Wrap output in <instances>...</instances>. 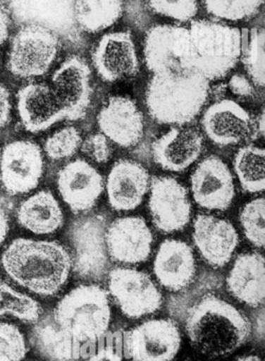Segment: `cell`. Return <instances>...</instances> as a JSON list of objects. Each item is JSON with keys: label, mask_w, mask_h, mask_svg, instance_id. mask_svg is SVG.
<instances>
[{"label": "cell", "mask_w": 265, "mask_h": 361, "mask_svg": "<svg viewBox=\"0 0 265 361\" xmlns=\"http://www.w3.org/2000/svg\"><path fill=\"white\" fill-rule=\"evenodd\" d=\"M1 264L6 275L25 290L52 297L69 279L72 257L57 242L20 238L4 250Z\"/></svg>", "instance_id": "6da1fadb"}, {"label": "cell", "mask_w": 265, "mask_h": 361, "mask_svg": "<svg viewBox=\"0 0 265 361\" xmlns=\"http://www.w3.org/2000/svg\"><path fill=\"white\" fill-rule=\"evenodd\" d=\"M185 330L197 351L209 357H224L245 345L252 326L236 307L215 295H207L190 307Z\"/></svg>", "instance_id": "7a4b0ae2"}, {"label": "cell", "mask_w": 265, "mask_h": 361, "mask_svg": "<svg viewBox=\"0 0 265 361\" xmlns=\"http://www.w3.org/2000/svg\"><path fill=\"white\" fill-rule=\"evenodd\" d=\"M211 82L195 72L154 74L146 90L150 116L164 125L184 126L202 111Z\"/></svg>", "instance_id": "3957f363"}, {"label": "cell", "mask_w": 265, "mask_h": 361, "mask_svg": "<svg viewBox=\"0 0 265 361\" xmlns=\"http://www.w3.org/2000/svg\"><path fill=\"white\" fill-rule=\"evenodd\" d=\"M187 27L192 40V71L209 82L226 78L240 61V30L211 19H194Z\"/></svg>", "instance_id": "277c9868"}, {"label": "cell", "mask_w": 265, "mask_h": 361, "mask_svg": "<svg viewBox=\"0 0 265 361\" xmlns=\"http://www.w3.org/2000/svg\"><path fill=\"white\" fill-rule=\"evenodd\" d=\"M53 319L76 343L95 341L109 329V293L97 284L78 286L57 303Z\"/></svg>", "instance_id": "5b68a950"}, {"label": "cell", "mask_w": 265, "mask_h": 361, "mask_svg": "<svg viewBox=\"0 0 265 361\" xmlns=\"http://www.w3.org/2000/svg\"><path fill=\"white\" fill-rule=\"evenodd\" d=\"M59 48L55 32L40 25H23L11 42L8 69L16 78H39L52 67Z\"/></svg>", "instance_id": "8992f818"}, {"label": "cell", "mask_w": 265, "mask_h": 361, "mask_svg": "<svg viewBox=\"0 0 265 361\" xmlns=\"http://www.w3.org/2000/svg\"><path fill=\"white\" fill-rule=\"evenodd\" d=\"M144 61L152 75L192 71V40L187 27L159 25L146 33Z\"/></svg>", "instance_id": "52a82bcc"}, {"label": "cell", "mask_w": 265, "mask_h": 361, "mask_svg": "<svg viewBox=\"0 0 265 361\" xmlns=\"http://www.w3.org/2000/svg\"><path fill=\"white\" fill-rule=\"evenodd\" d=\"M107 222L101 214L82 216L70 226L73 246L72 269L85 280H99L107 273L109 255L106 246Z\"/></svg>", "instance_id": "ba28073f"}, {"label": "cell", "mask_w": 265, "mask_h": 361, "mask_svg": "<svg viewBox=\"0 0 265 361\" xmlns=\"http://www.w3.org/2000/svg\"><path fill=\"white\" fill-rule=\"evenodd\" d=\"M109 294L126 317L140 319L162 307L160 288L148 274L129 267L112 269L108 277Z\"/></svg>", "instance_id": "9c48e42d"}, {"label": "cell", "mask_w": 265, "mask_h": 361, "mask_svg": "<svg viewBox=\"0 0 265 361\" xmlns=\"http://www.w3.org/2000/svg\"><path fill=\"white\" fill-rule=\"evenodd\" d=\"M55 99L65 120H82L92 99V72L86 59L71 55L65 59L52 76Z\"/></svg>", "instance_id": "30bf717a"}, {"label": "cell", "mask_w": 265, "mask_h": 361, "mask_svg": "<svg viewBox=\"0 0 265 361\" xmlns=\"http://www.w3.org/2000/svg\"><path fill=\"white\" fill-rule=\"evenodd\" d=\"M148 207L154 226L164 233L183 231L192 219L187 189L175 178L156 177L150 180Z\"/></svg>", "instance_id": "8fae6325"}, {"label": "cell", "mask_w": 265, "mask_h": 361, "mask_svg": "<svg viewBox=\"0 0 265 361\" xmlns=\"http://www.w3.org/2000/svg\"><path fill=\"white\" fill-rule=\"evenodd\" d=\"M44 173V158L37 144L15 141L4 146L0 157V180L11 195L35 189Z\"/></svg>", "instance_id": "7c38bea8"}, {"label": "cell", "mask_w": 265, "mask_h": 361, "mask_svg": "<svg viewBox=\"0 0 265 361\" xmlns=\"http://www.w3.org/2000/svg\"><path fill=\"white\" fill-rule=\"evenodd\" d=\"M91 61L104 82L130 80L140 72L137 44L128 31L110 32L101 36L92 49Z\"/></svg>", "instance_id": "4fadbf2b"}, {"label": "cell", "mask_w": 265, "mask_h": 361, "mask_svg": "<svg viewBox=\"0 0 265 361\" xmlns=\"http://www.w3.org/2000/svg\"><path fill=\"white\" fill-rule=\"evenodd\" d=\"M182 338L171 319H152L133 328L127 335L126 347L135 361H173L179 353Z\"/></svg>", "instance_id": "5bb4252c"}, {"label": "cell", "mask_w": 265, "mask_h": 361, "mask_svg": "<svg viewBox=\"0 0 265 361\" xmlns=\"http://www.w3.org/2000/svg\"><path fill=\"white\" fill-rule=\"evenodd\" d=\"M190 180L192 197L201 208L224 212L232 205L236 195L234 177L221 159L211 156L201 161Z\"/></svg>", "instance_id": "9a60e30c"}, {"label": "cell", "mask_w": 265, "mask_h": 361, "mask_svg": "<svg viewBox=\"0 0 265 361\" xmlns=\"http://www.w3.org/2000/svg\"><path fill=\"white\" fill-rule=\"evenodd\" d=\"M154 235L145 220L123 216L106 229V246L112 260L122 264H140L152 255Z\"/></svg>", "instance_id": "2e32d148"}, {"label": "cell", "mask_w": 265, "mask_h": 361, "mask_svg": "<svg viewBox=\"0 0 265 361\" xmlns=\"http://www.w3.org/2000/svg\"><path fill=\"white\" fill-rule=\"evenodd\" d=\"M101 133L123 148L137 145L144 135V116L130 97H109L97 116Z\"/></svg>", "instance_id": "e0dca14e"}, {"label": "cell", "mask_w": 265, "mask_h": 361, "mask_svg": "<svg viewBox=\"0 0 265 361\" xmlns=\"http://www.w3.org/2000/svg\"><path fill=\"white\" fill-rule=\"evenodd\" d=\"M192 239L203 260L217 269L232 260L239 244L234 225L211 214H200L195 219Z\"/></svg>", "instance_id": "ac0fdd59"}, {"label": "cell", "mask_w": 265, "mask_h": 361, "mask_svg": "<svg viewBox=\"0 0 265 361\" xmlns=\"http://www.w3.org/2000/svg\"><path fill=\"white\" fill-rule=\"evenodd\" d=\"M57 188L70 209L82 214L92 209L99 201L104 191V179L90 163L75 160L59 171Z\"/></svg>", "instance_id": "d6986e66"}, {"label": "cell", "mask_w": 265, "mask_h": 361, "mask_svg": "<svg viewBox=\"0 0 265 361\" xmlns=\"http://www.w3.org/2000/svg\"><path fill=\"white\" fill-rule=\"evenodd\" d=\"M203 131L216 145L230 146L249 139L254 128L249 112L232 99H220L209 106L202 121Z\"/></svg>", "instance_id": "ffe728a7"}, {"label": "cell", "mask_w": 265, "mask_h": 361, "mask_svg": "<svg viewBox=\"0 0 265 361\" xmlns=\"http://www.w3.org/2000/svg\"><path fill=\"white\" fill-rule=\"evenodd\" d=\"M150 176L140 163L120 160L112 166L107 183L108 202L116 212H130L139 207L149 191Z\"/></svg>", "instance_id": "44dd1931"}, {"label": "cell", "mask_w": 265, "mask_h": 361, "mask_svg": "<svg viewBox=\"0 0 265 361\" xmlns=\"http://www.w3.org/2000/svg\"><path fill=\"white\" fill-rule=\"evenodd\" d=\"M203 135L194 128L173 127L152 144L154 162L171 173H182L200 158Z\"/></svg>", "instance_id": "7402d4cb"}, {"label": "cell", "mask_w": 265, "mask_h": 361, "mask_svg": "<svg viewBox=\"0 0 265 361\" xmlns=\"http://www.w3.org/2000/svg\"><path fill=\"white\" fill-rule=\"evenodd\" d=\"M154 273L159 283L166 290H185L196 275L194 250L181 240H165L154 258Z\"/></svg>", "instance_id": "603a6c76"}, {"label": "cell", "mask_w": 265, "mask_h": 361, "mask_svg": "<svg viewBox=\"0 0 265 361\" xmlns=\"http://www.w3.org/2000/svg\"><path fill=\"white\" fill-rule=\"evenodd\" d=\"M17 109L25 130L39 133L65 120L52 88L42 82L25 85L17 94Z\"/></svg>", "instance_id": "cb8c5ba5"}, {"label": "cell", "mask_w": 265, "mask_h": 361, "mask_svg": "<svg viewBox=\"0 0 265 361\" xmlns=\"http://www.w3.org/2000/svg\"><path fill=\"white\" fill-rule=\"evenodd\" d=\"M15 18L23 25H36L68 35L75 27L74 0H8Z\"/></svg>", "instance_id": "d4e9b609"}, {"label": "cell", "mask_w": 265, "mask_h": 361, "mask_svg": "<svg viewBox=\"0 0 265 361\" xmlns=\"http://www.w3.org/2000/svg\"><path fill=\"white\" fill-rule=\"evenodd\" d=\"M228 292L251 307L264 305L265 296L264 258L260 252L240 255L226 279Z\"/></svg>", "instance_id": "484cf974"}, {"label": "cell", "mask_w": 265, "mask_h": 361, "mask_svg": "<svg viewBox=\"0 0 265 361\" xmlns=\"http://www.w3.org/2000/svg\"><path fill=\"white\" fill-rule=\"evenodd\" d=\"M17 220L23 228L35 235H51L63 224V214L54 195L42 190L19 205Z\"/></svg>", "instance_id": "4316f807"}, {"label": "cell", "mask_w": 265, "mask_h": 361, "mask_svg": "<svg viewBox=\"0 0 265 361\" xmlns=\"http://www.w3.org/2000/svg\"><path fill=\"white\" fill-rule=\"evenodd\" d=\"M124 0H74V21L82 31L97 34L118 23Z\"/></svg>", "instance_id": "83f0119b"}, {"label": "cell", "mask_w": 265, "mask_h": 361, "mask_svg": "<svg viewBox=\"0 0 265 361\" xmlns=\"http://www.w3.org/2000/svg\"><path fill=\"white\" fill-rule=\"evenodd\" d=\"M37 351L49 361H75L78 345L66 334L54 319L42 320L33 331L32 337Z\"/></svg>", "instance_id": "f1b7e54d"}, {"label": "cell", "mask_w": 265, "mask_h": 361, "mask_svg": "<svg viewBox=\"0 0 265 361\" xmlns=\"http://www.w3.org/2000/svg\"><path fill=\"white\" fill-rule=\"evenodd\" d=\"M264 150L255 145H247L237 152L234 171L243 190L259 193L264 190Z\"/></svg>", "instance_id": "f546056e"}, {"label": "cell", "mask_w": 265, "mask_h": 361, "mask_svg": "<svg viewBox=\"0 0 265 361\" xmlns=\"http://www.w3.org/2000/svg\"><path fill=\"white\" fill-rule=\"evenodd\" d=\"M42 310L39 303L0 279V316L10 315L25 324H37Z\"/></svg>", "instance_id": "4dcf8cb0"}, {"label": "cell", "mask_w": 265, "mask_h": 361, "mask_svg": "<svg viewBox=\"0 0 265 361\" xmlns=\"http://www.w3.org/2000/svg\"><path fill=\"white\" fill-rule=\"evenodd\" d=\"M205 12L215 20L238 23L259 14L264 0H201Z\"/></svg>", "instance_id": "1f68e13d"}, {"label": "cell", "mask_w": 265, "mask_h": 361, "mask_svg": "<svg viewBox=\"0 0 265 361\" xmlns=\"http://www.w3.org/2000/svg\"><path fill=\"white\" fill-rule=\"evenodd\" d=\"M264 30L254 27L249 32L247 44H242L240 59L247 78L259 88L264 86Z\"/></svg>", "instance_id": "d6a6232c"}, {"label": "cell", "mask_w": 265, "mask_h": 361, "mask_svg": "<svg viewBox=\"0 0 265 361\" xmlns=\"http://www.w3.org/2000/svg\"><path fill=\"white\" fill-rule=\"evenodd\" d=\"M82 143V135L78 128L65 127L48 137L44 143V152L51 160H63L73 157Z\"/></svg>", "instance_id": "836d02e7"}, {"label": "cell", "mask_w": 265, "mask_h": 361, "mask_svg": "<svg viewBox=\"0 0 265 361\" xmlns=\"http://www.w3.org/2000/svg\"><path fill=\"white\" fill-rule=\"evenodd\" d=\"M241 226L247 239L255 247H264V199L258 197L245 204L240 214Z\"/></svg>", "instance_id": "e575fe53"}, {"label": "cell", "mask_w": 265, "mask_h": 361, "mask_svg": "<svg viewBox=\"0 0 265 361\" xmlns=\"http://www.w3.org/2000/svg\"><path fill=\"white\" fill-rule=\"evenodd\" d=\"M154 14L180 23H190L198 14V0H146Z\"/></svg>", "instance_id": "d590c367"}, {"label": "cell", "mask_w": 265, "mask_h": 361, "mask_svg": "<svg viewBox=\"0 0 265 361\" xmlns=\"http://www.w3.org/2000/svg\"><path fill=\"white\" fill-rule=\"evenodd\" d=\"M27 352L20 330L14 324H0V361H23Z\"/></svg>", "instance_id": "8d00e7d4"}, {"label": "cell", "mask_w": 265, "mask_h": 361, "mask_svg": "<svg viewBox=\"0 0 265 361\" xmlns=\"http://www.w3.org/2000/svg\"><path fill=\"white\" fill-rule=\"evenodd\" d=\"M80 147L82 152L97 164L109 162L112 157L111 144L103 133H95L87 137Z\"/></svg>", "instance_id": "74e56055"}, {"label": "cell", "mask_w": 265, "mask_h": 361, "mask_svg": "<svg viewBox=\"0 0 265 361\" xmlns=\"http://www.w3.org/2000/svg\"><path fill=\"white\" fill-rule=\"evenodd\" d=\"M228 88L237 97H252L255 95V85L245 74H234L228 82Z\"/></svg>", "instance_id": "f35d334b"}, {"label": "cell", "mask_w": 265, "mask_h": 361, "mask_svg": "<svg viewBox=\"0 0 265 361\" xmlns=\"http://www.w3.org/2000/svg\"><path fill=\"white\" fill-rule=\"evenodd\" d=\"M11 105L10 92L6 86L0 84V127L6 126L11 120Z\"/></svg>", "instance_id": "ab89813d"}, {"label": "cell", "mask_w": 265, "mask_h": 361, "mask_svg": "<svg viewBox=\"0 0 265 361\" xmlns=\"http://www.w3.org/2000/svg\"><path fill=\"white\" fill-rule=\"evenodd\" d=\"M11 27L10 8L6 6V2L0 0V46L4 44L8 39Z\"/></svg>", "instance_id": "60d3db41"}, {"label": "cell", "mask_w": 265, "mask_h": 361, "mask_svg": "<svg viewBox=\"0 0 265 361\" xmlns=\"http://www.w3.org/2000/svg\"><path fill=\"white\" fill-rule=\"evenodd\" d=\"M85 361H123L122 358L116 353V352L112 351V350H103V351L99 352V353L95 354L92 357L89 358V360Z\"/></svg>", "instance_id": "b9f144b4"}, {"label": "cell", "mask_w": 265, "mask_h": 361, "mask_svg": "<svg viewBox=\"0 0 265 361\" xmlns=\"http://www.w3.org/2000/svg\"><path fill=\"white\" fill-rule=\"evenodd\" d=\"M8 231V218L6 210L0 206V246L6 240Z\"/></svg>", "instance_id": "7bdbcfd3"}, {"label": "cell", "mask_w": 265, "mask_h": 361, "mask_svg": "<svg viewBox=\"0 0 265 361\" xmlns=\"http://www.w3.org/2000/svg\"><path fill=\"white\" fill-rule=\"evenodd\" d=\"M235 361H264L259 356L251 355V356H245V357L239 358V360Z\"/></svg>", "instance_id": "ee69618b"}]
</instances>
